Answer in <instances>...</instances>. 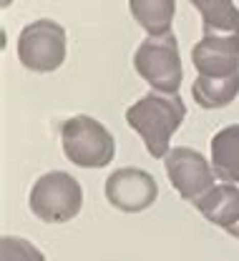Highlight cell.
Returning a JSON list of instances; mask_svg holds the SVG:
<instances>
[{"label": "cell", "instance_id": "obj_1", "mask_svg": "<svg viewBox=\"0 0 239 261\" xmlns=\"http://www.w3.org/2000/svg\"><path fill=\"white\" fill-rule=\"evenodd\" d=\"M186 118V103L181 96H166L149 91L126 108V123L141 136L151 159H166L171 151V136Z\"/></svg>", "mask_w": 239, "mask_h": 261}, {"label": "cell", "instance_id": "obj_2", "mask_svg": "<svg viewBox=\"0 0 239 261\" xmlns=\"http://www.w3.org/2000/svg\"><path fill=\"white\" fill-rule=\"evenodd\" d=\"M63 153L81 168H106L116 156V141L111 130L93 116H70L61 126Z\"/></svg>", "mask_w": 239, "mask_h": 261}, {"label": "cell", "instance_id": "obj_3", "mask_svg": "<svg viewBox=\"0 0 239 261\" xmlns=\"http://www.w3.org/2000/svg\"><path fill=\"white\" fill-rule=\"evenodd\" d=\"M28 206L45 224H66L81 214L83 189L66 171H48L33 184Z\"/></svg>", "mask_w": 239, "mask_h": 261}, {"label": "cell", "instance_id": "obj_4", "mask_svg": "<svg viewBox=\"0 0 239 261\" xmlns=\"http://www.w3.org/2000/svg\"><path fill=\"white\" fill-rule=\"evenodd\" d=\"M136 73L151 86L156 93L176 96L184 81V68L179 58V43L176 35L169 33L164 38H146L134 53Z\"/></svg>", "mask_w": 239, "mask_h": 261}, {"label": "cell", "instance_id": "obj_5", "mask_svg": "<svg viewBox=\"0 0 239 261\" xmlns=\"http://www.w3.org/2000/svg\"><path fill=\"white\" fill-rule=\"evenodd\" d=\"M18 61L33 73H53L66 61V31L51 18L33 20L18 35Z\"/></svg>", "mask_w": 239, "mask_h": 261}, {"label": "cell", "instance_id": "obj_6", "mask_svg": "<svg viewBox=\"0 0 239 261\" xmlns=\"http://www.w3.org/2000/svg\"><path fill=\"white\" fill-rule=\"evenodd\" d=\"M166 168V178L176 189V194L189 203H197L204 194H209L217 184V173L211 168V161H206L204 156L189 146H176L171 148L164 159Z\"/></svg>", "mask_w": 239, "mask_h": 261}, {"label": "cell", "instance_id": "obj_7", "mask_svg": "<svg viewBox=\"0 0 239 261\" xmlns=\"http://www.w3.org/2000/svg\"><path fill=\"white\" fill-rule=\"evenodd\" d=\"M103 191H106V201L113 208H118L124 214H138V211H146L149 206H154V201L159 196V186L149 171L124 166L106 178Z\"/></svg>", "mask_w": 239, "mask_h": 261}, {"label": "cell", "instance_id": "obj_8", "mask_svg": "<svg viewBox=\"0 0 239 261\" xmlns=\"http://www.w3.org/2000/svg\"><path fill=\"white\" fill-rule=\"evenodd\" d=\"M192 63L197 75L229 78L239 73V33L204 31L202 40L192 48Z\"/></svg>", "mask_w": 239, "mask_h": 261}, {"label": "cell", "instance_id": "obj_9", "mask_svg": "<svg viewBox=\"0 0 239 261\" xmlns=\"http://www.w3.org/2000/svg\"><path fill=\"white\" fill-rule=\"evenodd\" d=\"M194 206L209 224L229 231L239 224V186L222 181L209 194L202 196Z\"/></svg>", "mask_w": 239, "mask_h": 261}, {"label": "cell", "instance_id": "obj_10", "mask_svg": "<svg viewBox=\"0 0 239 261\" xmlns=\"http://www.w3.org/2000/svg\"><path fill=\"white\" fill-rule=\"evenodd\" d=\"M211 168L219 181L239 186V123L224 126L211 138Z\"/></svg>", "mask_w": 239, "mask_h": 261}, {"label": "cell", "instance_id": "obj_11", "mask_svg": "<svg viewBox=\"0 0 239 261\" xmlns=\"http://www.w3.org/2000/svg\"><path fill=\"white\" fill-rule=\"evenodd\" d=\"M129 10L149 38H164L171 33L176 0H129Z\"/></svg>", "mask_w": 239, "mask_h": 261}, {"label": "cell", "instance_id": "obj_12", "mask_svg": "<svg viewBox=\"0 0 239 261\" xmlns=\"http://www.w3.org/2000/svg\"><path fill=\"white\" fill-rule=\"evenodd\" d=\"M192 96L199 108L214 111V108H227L239 96V73L229 78H204L197 75L192 86Z\"/></svg>", "mask_w": 239, "mask_h": 261}, {"label": "cell", "instance_id": "obj_13", "mask_svg": "<svg viewBox=\"0 0 239 261\" xmlns=\"http://www.w3.org/2000/svg\"><path fill=\"white\" fill-rule=\"evenodd\" d=\"M199 15L202 28L217 33H239V8L234 0H189Z\"/></svg>", "mask_w": 239, "mask_h": 261}, {"label": "cell", "instance_id": "obj_14", "mask_svg": "<svg viewBox=\"0 0 239 261\" xmlns=\"http://www.w3.org/2000/svg\"><path fill=\"white\" fill-rule=\"evenodd\" d=\"M0 261H45L43 251L20 236L0 239Z\"/></svg>", "mask_w": 239, "mask_h": 261}, {"label": "cell", "instance_id": "obj_15", "mask_svg": "<svg viewBox=\"0 0 239 261\" xmlns=\"http://www.w3.org/2000/svg\"><path fill=\"white\" fill-rule=\"evenodd\" d=\"M229 233H232V236H234V239H237V241H239V224H237V226H234V228H229Z\"/></svg>", "mask_w": 239, "mask_h": 261}]
</instances>
